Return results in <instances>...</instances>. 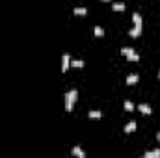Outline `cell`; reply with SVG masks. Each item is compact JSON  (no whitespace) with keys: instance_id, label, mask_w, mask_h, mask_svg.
<instances>
[{"instance_id":"cell-1","label":"cell","mask_w":160,"mask_h":158,"mask_svg":"<svg viewBox=\"0 0 160 158\" xmlns=\"http://www.w3.org/2000/svg\"><path fill=\"white\" fill-rule=\"evenodd\" d=\"M63 99H65V110H67V112H71V110H73V106H74V102H77V99H78V91H77V89L67 91V93L63 95Z\"/></svg>"},{"instance_id":"cell-2","label":"cell","mask_w":160,"mask_h":158,"mask_svg":"<svg viewBox=\"0 0 160 158\" xmlns=\"http://www.w3.org/2000/svg\"><path fill=\"white\" fill-rule=\"evenodd\" d=\"M69 67H71V54H63L62 56V73L69 71Z\"/></svg>"},{"instance_id":"cell-3","label":"cell","mask_w":160,"mask_h":158,"mask_svg":"<svg viewBox=\"0 0 160 158\" xmlns=\"http://www.w3.org/2000/svg\"><path fill=\"white\" fill-rule=\"evenodd\" d=\"M141 28H144V26H138V24H134V26L129 30V36H130V37H140V34H141Z\"/></svg>"},{"instance_id":"cell-4","label":"cell","mask_w":160,"mask_h":158,"mask_svg":"<svg viewBox=\"0 0 160 158\" xmlns=\"http://www.w3.org/2000/svg\"><path fill=\"white\" fill-rule=\"evenodd\" d=\"M138 110H140V113H144V115H151V106H149V104H144V102H141V104L138 106Z\"/></svg>"},{"instance_id":"cell-5","label":"cell","mask_w":160,"mask_h":158,"mask_svg":"<svg viewBox=\"0 0 160 158\" xmlns=\"http://www.w3.org/2000/svg\"><path fill=\"white\" fill-rule=\"evenodd\" d=\"M125 132H127V134H130V132H134L136 130V121H129L127 125H125V128H123Z\"/></svg>"},{"instance_id":"cell-6","label":"cell","mask_w":160,"mask_h":158,"mask_svg":"<svg viewBox=\"0 0 160 158\" xmlns=\"http://www.w3.org/2000/svg\"><path fill=\"white\" fill-rule=\"evenodd\" d=\"M132 21H134V24H138V26H144V21H141V15H140L138 11H134V13H132Z\"/></svg>"},{"instance_id":"cell-7","label":"cell","mask_w":160,"mask_h":158,"mask_svg":"<svg viewBox=\"0 0 160 158\" xmlns=\"http://www.w3.org/2000/svg\"><path fill=\"white\" fill-rule=\"evenodd\" d=\"M138 80H140V76H138L136 73H132V74H129V76H127V84H129V86H132V84H136Z\"/></svg>"},{"instance_id":"cell-8","label":"cell","mask_w":160,"mask_h":158,"mask_svg":"<svg viewBox=\"0 0 160 158\" xmlns=\"http://www.w3.org/2000/svg\"><path fill=\"white\" fill-rule=\"evenodd\" d=\"M144 156H145V158H160V149H155V151H147Z\"/></svg>"},{"instance_id":"cell-9","label":"cell","mask_w":160,"mask_h":158,"mask_svg":"<svg viewBox=\"0 0 160 158\" xmlns=\"http://www.w3.org/2000/svg\"><path fill=\"white\" fill-rule=\"evenodd\" d=\"M71 153H73L74 156H78V158H86V153H84L80 147H73V151H71Z\"/></svg>"},{"instance_id":"cell-10","label":"cell","mask_w":160,"mask_h":158,"mask_svg":"<svg viewBox=\"0 0 160 158\" xmlns=\"http://www.w3.org/2000/svg\"><path fill=\"white\" fill-rule=\"evenodd\" d=\"M88 117H89V119H100V117H103V113H100L99 110H91V112L88 113Z\"/></svg>"},{"instance_id":"cell-11","label":"cell","mask_w":160,"mask_h":158,"mask_svg":"<svg viewBox=\"0 0 160 158\" xmlns=\"http://www.w3.org/2000/svg\"><path fill=\"white\" fill-rule=\"evenodd\" d=\"M112 10H114V11H125V4H123V2H115V4L112 6Z\"/></svg>"},{"instance_id":"cell-12","label":"cell","mask_w":160,"mask_h":158,"mask_svg":"<svg viewBox=\"0 0 160 158\" xmlns=\"http://www.w3.org/2000/svg\"><path fill=\"white\" fill-rule=\"evenodd\" d=\"M129 62H140V54H136V52H132V54H129V56H125Z\"/></svg>"},{"instance_id":"cell-13","label":"cell","mask_w":160,"mask_h":158,"mask_svg":"<svg viewBox=\"0 0 160 158\" xmlns=\"http://www.w3.org/2000/svg\"><path fill=\"white\" fill-rule=\"evenodd\" d=\"M71 67H78V69H82V67H84V62H82V60H71Z\"/></svg>"},{"instance_id":"cell-14","label":"cell","mask_w":160,"mask_h":158,"mask_svg":"<svg viewBox=\"0 0 160 158\" xmlns=\"http://www.w3.org/2000/svg\"><path fill=\"white\" fill-rule=\"evenodd\" d=\"M73 13H74V15H86V13H88V10H86V7H74Z\"/></svg>"},{"instance_id":"cell-15","label":"cell","mask_w":160,"mask_h":158,"mask_svg":"<svg viewBox=\"0 0 160 158\" xmlns=\"http://www.w3.org/2000/svg\"><path fill=\"white\" fill-rule=\"evenodd\" d=\"M132 52H134L132 47H123V48H121V54H123V56H129V54H132Z\"/></svg>"},{"instance_id":"cell-16","label":"cell","mask_w":160,"mask_h":158,"mask_svg":"<svg viewBox=\"0 0 160 158\" xmlns=\"http://www.w3.org/2000/svg\"><path fill=\"white\" fill-rule=\"evenodd\" d=\"M93 34H95L97 37H103V36H104V30L100 28V26H95V28H93Z\"/></svg>"},{"instance_id":"cell-17","label":"cell","mask_w":160,"mask_h":158,"mask_svg":"<svg viewBox=\"0 0 160 158\" xmlns=\"http://www.w3.org/2000/svg\"><path fill=\"white\" fill-rule=\"evenodd\" d=\"M125 110H127V112H132V110H134V104H132L130 101H125Z\"/></svg>"},{"instance_id":"cell-18","label":"cell","mask_w":160,"mask_h":158,"mask_svg":"<svg viewBox=\"0 0 160 158\" xmlns=\"http://www.w3.org/2000/svg\"><path fill=\"white\" fill-rule=\"evenodd\" d=\"M158 141H160V132H158Z\"/></svg>"},{"instance_id":"cell-19","label":"cell","mask_w":160,"mask_h":158,"mask_svg":"<svg viewBox=\"0 0 160 158\" xmlns=\"http://www.w3.org/2000/svg\"><path fill=\"white\" fill-rule=\"evenodd\" d=\"M158 78H160V71H158Z\"/></svg>"},{"instance_id":"cell-20","label":"cell","mask_w":160,"mask_h":158,"mask_svg":"<svg viewBox=\"0 0 160 158\" xmlns=\"http://www.w3.org/2000/svg\"><path fill=\"white\" fill-rule=\"evenodd\" d=\"M103 2H108V0H103Z\"/></svg>"}]
</instances>
